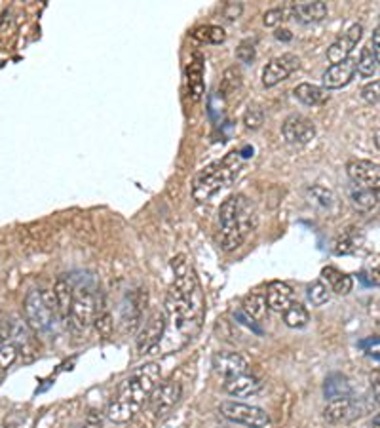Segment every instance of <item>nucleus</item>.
I'll use <instances>...</instances> for the list:
<instances>
[{
    "instance_id": "f257e3e1",
    "label": "nucleus",
    "mask_w": 380,
    "mask_h": 428,
    "mask_svg": "<svg viewBox=\"0 0 380 428\" xmlns=\"http://www.w3.org/2000/svg\"><path fill=\"white\" fill-rule=\"evenodd\" d=\"M171 268H173L175 280L165 297L168 327H165L164 339L158 345V348H164L165 352H170L173 348L177 350L185 347L188 341H192L202 327L205 312L204 293L187 255L173 257Z\"/></svg>"
},
{
    "instance_id": "f03ea898",
    "label": "nucleus",
    "mask_w": 380,
    "mask_h": 428,
    "mask_svg": "<svg viewBox=\"0 0 380 428\" xmlns=\"http://www.w3.org/2000/svg\"><path fill=\"white\" fill-rule=\"evenodd\" d=\"M160 365L150 362L141 367H137L122 384L118 392L111 399L107 407V417L116 424L130 422L133 417L141 411L154 388L160 384Z\"/></svg>"
},
{
    "instance_id": "7ed1b4c3",
    "label": "nucleus",
    "mask_w": 380,
    "mask_h": 428,
    "mask_svg": "<svg viewBox=\"0 0 380 428\" xmlns=\"http://www.w3.org/2000/svg\"><path fill=\"white\" fill-rule=\"evenodd\" d=\"M257 225L255 208L244 194H234L219 208V242L225 251L238 250Z\"/></svg>"
},
{
    "instance_id": "20e7f679",
    "label": "nucleus",
    "mask_w": 380,
    "mask_h": 428,
    "mask_svg": "<svg viewBox=\"0 0 380 428\" xmlns=\"http://www.w3.org/2000/svg\"><path fill=\"white\" fill-rule=\"evenodd\" d=\"M242 168V158L240 153H228L227 156L219 162L205 165L204 170L200 171L198 175L194 177L192 183V196L196 202L204 204L210 202L213 196L230 187Z\"/></svg>"
},
{
    "instance_id": "39448f33",
    "label": "nucleus",
    "mask_w": 380,
    "mask_h": 428,
    "mask_svg": "<svg viewBox=\"0 0 380 428\" xmlns=\"http://www.w3.org/2000/svg\"><path fill=\"white\" fill-rule=\"evenodd\" d=\"M25 322L34 335H48L61 322L57 301L51 290H31L23 301Z\"/></svg>"
},
{
    "instance_id": "423d86ee",
    "label": "nucleus",
    "mask_w": 380,
    "mask_h": 428,
    "mask_svg": "<svg viewBox=\"0 0 380 428\" xmlns=\"http://www.w3.org/2000/svg\"><path fill=\"white\" fill-rule=\"evenodd\" d=\"M97 310H99V299H97L96 291L88 285L74 287L73 307H71V316L67 322V327L73 331V335H86V331L96 322Z\"/></svg>"
},
{
    "instance_id": "0eeeda50",
    "label": "nucleus",
    "mask_w": 380,
    "mask_h": 428,
    "mask_svg": "<svg viewBox=\"0 0 380 428\" xmlns=\"http://www.w3.org/2000/svg\"><path fill=\"white\" fill-rule=\"evenodd\" d=\"M219 413L230 422L244 424L247 428H267L270 424V415L265 409L257 407V405L232 402V399L222 402L219 405Z\"/></svg>"
},
{
    "instance_id": "6e6552de",
    "label": "nucleus",
    "mask_w": 380,
    "mask_h": 428,
    "mask_svg": "<svg viewBox=\"0 0 380 428\" xmlns=\"http://www.w3.org/2000/svg\"><path fill=\"white\" fill-rule=\"evenodd\" d=\"M181 382L165 381L154 388V392L150 394V398H148V404H150V411H153L156 419H164V417L168 415V413H171V409L181 402Z\"/></svg>"
},
{
    "instance_id": "1a4fd4ad",
    "label": "nucleus",
    "mask_w": 380,
    "mask_h": 428,
    "mask_svg": "<svg viewBox=\"0 0 380 428\" xmlns=\"http://www.w3.org/2000/svg\"><path fill=\"white\" fill-rule=\"evenodd\" d=\"M165 327H168V318L165 312H156L145 322V325L137 335V350L141 354L153 352L158 348V345L164 339Z\"/></svg>"
},
{
    "instance_id": "9d476101",
    "label": "nucleus",
    "mask_w": 380,
    "mask_h": 428,
    "mask_svg": "<svg viewBox=\"0 0 380 428\" xmlns=\"http://www.w3.org/2000/svg\"><path fill=\"white\" fill-rule=\"evenodd\" d=\"M282 136L289 145H307L316 137V126L302 114H291L282 124Z\"/></svg>"
},
{
    "instance_id": "9b49d317",
    "label": "nucleus",
    "mask_w": 380,
    "mask_h": 428,
    "mask_svg": "<svg viewBox=\"0 0 380 428\" xmlns=\"http://www.w3.org/2000/svg\"><path fill=\"white\" fill-rule=\"evenodd\" d=\"M361 36H364V27H361L359 23L350 25V27L329 46V50H327V61H329L331 65H337V63L350 59V54H352L354 48L358 46Z\"/></svg>"
},
{
    "instance_id": "f8f14e48",
    "label": "nucleus",
    "mask_w": 380,
    "mask_h": 428,
    "mask_svg": "<svg viewBox=\"0 0 380 428\" xmlns=\"http://www.w3.org/2000/svg\"><path fill=\"white\" fill-rule=\"evenodd\" d=\"M297 68H299V57L293 56V54H284V56L276 57L262 68V86L274 88L279 82L289 78Z\"/></svg>"
},
{
    "instance_id": "ddd939ff",
    "label": "nucleus",
    "mask_w": 380,
    "mask_h": 428,
    "mask_svg": "<svg viewBox=\"0 0 380 428\" xmlns=\"http://www.w3.org/2000/svg\"><path fill=\"white\" fill-rule=\"evenodd\" d=\"M346 173L354 185L373 188V190H379L380 188V165L375 164V162H369V160H350L346 165Z\"/></svg>"
},
{
    "instance_id": "4468645a",
    "label": "nucleus",
    "mask_w": 380,
    "mask_h": 428,
    "mask_svg": "<svg viewBox=\"0 0 380 428\" xmlns=\"http://www.w3.org/2000/svg\"><path fill=\"white\" fill-rule=\"evenodd\" d=\"M364 415V409L356 404L352 396L348 398H339L327 402L324 409V419L331 424H341V422L354 421L356 417Z\"/></svg>"
},
{
    "instance_id": "2eb2a0df",
    "label": "nucleus",
    "mask_w": 380,
    "mask_h": 428,
    "mask_svg": "<svg viewBox=\"0 0 380 428\" xmlns=\"http://www.w3.org/2000/svg\"><path fill=\"white\" fill-rule=\"evenodd\" d=\"M213 370L222 375L225 379L234 375H242V373H250V362L242 356L240 352H232V350H221V352L213 354L211 358Z\"/></svg>"
},
{
    "instance_id": "dca6fc26",
    "label": "nucleus",
    "mask_w": 380,
    "mask_h": 428,
    "mask_svg": "<svg viewBox=\"0 0 380 428\" xmlns=\"http://www.w3.org/2000/svg\"><path fill=\"white\" fill-rule=\"evenodd\" d=\"M145 310H147V291L139 290L128 295V302L122 308V320L125 324V331L135 333L137 327L141 325Z\"/></svg>"
},
{
    "instance_id": "f3484780",
    "label": "nucleus",
    "mask_w": 380,
    "mask_h": 428,
    "mask_svg": "<svg viewBox=\"0 0 380 428\" xmlns=\"http://www.w3.org/2000/svg\"><path fill=\"white\" fill-rule=\"evenodd\" d=\"M222 388L230 396H234V398H250V396H255V394L261 392L262 382L261 379H257L251 373H242V375H234L225 379Z\"/></svg>"
},
{
    "instance_id": "a211bd4d",
    "label": "nucleus",
    "mask_w": 380,
    "mask_h": 428,
    "mask_svg": "<svg viewBox=\"0 0 380 428\" xmlns=\"http://www.w3.org/2000/svg\"><path fill=\"white\" fill-rule=\"evenodd\" d=\"M356 71V61L354 59H346V61L331 65L324 73V88L325 90H339L342 86H346L352 82Z\"/></svg>"
},
{
    "instance_id": "6ab92c4d",
    "label": "nucleus",
    "mask_w": 380,
    "mask_h": 428,
    "mask_svg": "<svg viewBox=\"0 0 380 428\" xmlns=\"http://www.w3.org/2000/svg\"><path fill=\"white\" fill-rule=\"evenodd\" d=\"M327 4L324 0H314V2H293L289 6V14L295 17L299 23H319L327 17Z\"/></svg>"
},
{
    "instance_id": "aec40b11",
    "label": "nucleus",
    "mask_w": 380,
    "mask_h": 428,
    "mask_svg": "<svg viewBox=\"0 0 380 428\" xmlns=\"http://www.w3.org/2000/svg\"><path fill=\"white\" fill-rule=\"evenodd\" d=\"M187 90L190 101L198 103L204 96V57L194 54L187 67Z\"/></svg>"
},
{
    "instance_id": "412c9836",
    "label": "nucleus",
    "mask_w": 380,
    "mask_h": 428,
    "mask_svg": "<svg viewBox=\"0 0 380 428\" xmlns=\"http://www.w3.org/2000/svg\"><path fill=\"white\" fill-rule=\"evenodd\" d=\"M267 302L270 310L284 314L293 302V290L285 282H272L268 285Z\"/></svg>"
},
{
    "instance_id": "4be33fe9",
    "label": "nucleus",
    "mask_w": 380,
    "mask_h": 428,
    "mask_svg": "<svg viewBox=\"0 0 380 428\" xmlns=\"http://www.w3.org/2000/svg\"><path fill=\"white\" fill-rule=\"evenodd\" d=\"M51 291H53V295H56L57 310H59V316H61V324L67 325L68 316H71V307H73L74 285L71 284L67 278H59Z\"/></svg>"
},
{
    "instance_id": "5701e85b",
    "label": "nucleus",
    "mask_w": 380,
    "mask_h": 428,
    "mask_svg": "<svg viewBox=\"0 0 380 428\" xmlns=\"http://www.w3.org/2000/svg\"><path fill=\"white\" fill-rule=\"evenodd\" d=\"M348 194H350L354 208L358 211H364V213H371V211H375L380 205L379 194L373 188L359 187V185H354L352 183L350 188H348Z\"/></svg>"
},
{
    "instance_id": "b1692460",
    "label": "nucleus",
    "mask_w": 380,
    "mask_h": 428,
    "mask_svg": "<svg viewBox=\"0 0 380 428\" xmlns=\"http://www.w3.org/2000/svg\"><path fill=\"white\" fill-rule=\"evenodd\" d=\"M295 97L302 105H307V107H314V105H319V103H324L327 99V90L322 88V86L310 84V82H302L293 90Z\"/></svg>"
},
{
    "instance_id": "393cba45",
    "label": "nucleus",
    "mask_w": 380,
    "mask_h": 428,
    "mask_svg": "<svg viewBox=\"0 0 380 428\" xmlns=\"http://www.w3.org/2000/svg\"><path fill=\"white\" fill-rule=\"evenodd\" d=\"M322 276L331 287V291H335L339 295H348L354 287V280L348 274H342L341 270H337L333 267H325L322 270Z\"/></svg>"
},
{
    "instance_id": "a878e982",
    "label": "nucleus",
    "mask_w": 380,
    "mask_h": 428,
    "mask_svg": "<svg viewBox=\"0 0 380 428\" xmlns=\"http://www.w3.org/2000/svg\"><path fill=\"white\" fill-rule=\"evenodd\" d=\"M242 310H244L245 316H250L251 320L261 322V320L267 318L268 310H270L267 302V295H262V293H250V295L244 299Z\"/></svg>"
},
{
    "instance_id": "bb28decb",
    "label": "nucleus",
    "mask_w": 380,
    "mask_h": 428,
    "mask_svg": "<svg viewBox=\"0 0 380 428\" xmlns=\"http://www.w3.org/2000/svg\"><path fill=\"white\" fill-rule=\"evenodd\" d=\"M284 322L291 330H302L310 322V312H308V308L304 305L293 301L291 307L284 312Z\"/></svg>"
},
{
    "instance_id": "cd10ccee",
    "label": "nucleus",
    "mask_w": 380,
    "mask_h": 428,
    "mask_svg": "<svg viewBox=\"0 0 380 428\" xmlns=\"http://www.w3.org/2000/svg\"><path fill=\"white\" fill-rule=\"evenodd\" d=\"M324 392L327 402H331V399H339V398H348V396H350V384H348L346 377L331 375L329 379L325 381Z\"/></svg>"
},
{
    "instance_id": "c85d7f7f",
    "label": "nucleus",
    "mask_w": 380,
    "mask_h": 428,
    "mask_svg": "<svg viewBox=\"0 0 380 428\" xmlns=\"http://www.w3.org/2000/svg\"><path fill=\"white\" fill-rule=\"evenodd\" d=\"M361 244V234L356 228H348L335 240V253L337 255H346L356 251Z\"/></svg>"
},
{
    "instance_id": "c756f323",
    "label": "nucleus",
    "mask_w": 380,
    "mask_h": 428,
    "mask_svg": "<svg viewBox=\"0 0 380 428\" xmlns=\"http://www.w3.org/2000/svg\"><path fill=\"white\" fill-rule=\"evenodd\" d=\"M192 36L200 42H207V44H222L227 40V33L225 29L219 25H205V27H198L192 33Z\"/></svg>"
},
{
    "instance_id": "7c9ffc66",
    "label": "nucleus",
    "mask_w": 380,
    "mask_h": 428,
    "mask_svg": "<svg viewBox=\"0 0 380 428\" xmlns=\"http://www.w3.org/2000/svg\"><path fill=\"white\" fill-rule=\"evenodd\" d=\"M379 65L380 63L376 61L375 54H373L369 46H367V48H364L361 54H359V59L356 61V71H358L361 76H365V78H369V76H373V74L379 71Z\"/></svg>"
},
{
    "instance_id": "2f4dec72",
    "label": "nucleus",
    "mask_w": 380,
    "mask_h": 428,
    "mask_svg": "<svg viewBox=\"0 0 380 428\" xmlns=\"http://www.w3.org/2000/svg\"><path fill=\"white\" fill-rule=\"evenodd\" d=\"M331 299V287L325 282L318 280L314 284L308 285V301L312 302L314 307H322Z\"/></svg>"
},
{
    "instance_id": "473e14b6",
    "label": "nucleus",
    "mask_w": 380,
    "mask_h": 428,
    "mask_svg": "<svg viewBox=\"0 0 380 428\" xmlns=\"http://www.w3.org/2000/svg\"><path fill=\"white\" fill-rule=\"evenodd\" d=\"M17 356H19V348L16 347V342H0V371L10 370L11 365L16 364Z\"/></svg>"
},
{
    "instance_id": "72a5a7b5",
    "label": "nucleus",
    "mask_w": 380,
    "mask_h": 428,
    "mask_svg": "<svg viewBox=\"0 0 380 428\" xmlns=\"http://www.w3.org/2000/svg\"><path fill=\"white\" fill-rule=\"evenodd\" d=\"M240 84H242V73H240L238 68H227L225 74H222L221 80V91L225 96H230L234 91L238 90Z\"/></svg>"
},
{
    "instance_id": "f704fd0d",
    "label": "nucleus",
    "mask_w": 380,
    "mask_h": 428,
    "mask_svg": "<svg viewBox=\"0 0 380 428\" xmlns=\"http://www.w3.org/2000/svg\"><path fill=\"white\" fill-rule=\"evenodd\" d=\"M93 325H96V330H97V333H99V337H111L114 324H113V316H111V312H108L107 308L99 307Z\"/></svg>"
},
{
    "instance_id": "c9c22d12",
    "label": "nucleus",
    "mask_w": 380,
    "mask_h": 428,
    "mask_svg": "<svg viewBox=\"0 0 380 428\" xmlns=\"http://www.w3.org/2000/svg\"><path fill=\"white\" fill-rule=\"evenodd\" d=\"M265 122V113H262L261 107H257V105H250V107L245 108L244 113V124L247 130H259Z\"/></svg>"
},
{
    "instance_id": "e433bc0d",
    "label": "nucleus",
    "mask_w": 380,
    "mask_h": 428,
    "mask_svg": "<svg viewBox=\"0 0 380 428\" xmlns=\"http://www.w3.org/2000/svg\"><path fill=\"white\" fill-rule=\"evenodd\" d=\"M308 194H310L314 198V202L322 205V208H329V205L333 204V200H335V196H333V193H331L329 188L322 187V185H314V187L308 188Z\"/></svg>"
},
{
    "instance_id": "4c0bfd02",
    "label": "nucleus",
    "mask_w": 380,
    "mask_h": 428,
    "mask_svg": "<svg viewBox=\"0 0 380 428\" xmlns=\"http://www.w3.org/2000/svg\"><path fill=\"white\" fill-rule=\"evenodd\" d=\"M287 14H289V8H270L262 16V23L267 27H278V25H282L287 19Z\"/></svg>"
},
{
    "instance_id": "58836bf2",
    "label": "nucleus",
    "mask_w": 380,
    "mask_h": 428,
    "mask_svg": "<svg viewBox=\"0 0 380 428\" xmlns=\"http://www.w3.org/2000/svg\"><path fill=\"white\" fill-rule=\"evenodd\" d=\"M361 99L369 105H375L380 101V80H373L361 88Z\"/></svg>"
},
{
    "instance_id": "ea45409f",
    "label": "nucleus",
    "mask_w": 380,
    "mask_h": 428,
    "mask_svg": "<svg viewBox=\"0 0 380 428\" xmlns=\"http://www.w3.org/2000/svg\"><path fill=\"white\" fill-rule=\"evenodd\" d=\"M255 56H257L255 44H253L251 40H245V42H242V44L238 46V50H236V57H238L242 63H253Z\"/></svg>"
},
{
    "instance_id": "a19ab883",
    "label": "nucleus",
    "mask_w": 380,
    "mask_h": 428,
    "mask_svg": "<svg viewBox=\"0 0 380 428\" xmlns=\"http://www.w3.org/2000/svg\"><path fill=\"white\" fill-rule=\"evenodd\" d=\"M242 11H244V6L240 2H227V6H225V17L228 21H236L242 16Z\"/></svg>"
},
{
    "instance_id": "79ce46f5",
    "label": "nucleus",
    "mask_w": 380,
    "mask_h": 428,
    "mask_svg": "<svg viewBox=\"0 0 380 428\" xmlns=\"http://www.w3.org/2000/svg\"><path fill=\"white\" fill-rule=\"evenodd\" d=\"M11 322L6 314H0V342L11 341Z\"/></svg>"
},
{
    "instance_id": "37998d69",
    "label": "nucleus",
    "mask_w": 380,
    "mask_h": 428,
    "mask_svg": "<svg viewBox=\"0 0 380 428\" xmlns=\"http://www.w3.org/2000/svg\"><path fill=\"white\" fill-rule=\"evenodd\" d=\"M82 428H103L101 413H97V411H90V413L86 415Z\"/></svg>"
},
{
    "instance_id": "c03bdc74",
    "label": "nucleus",
    "mask_w": 380,
    "mask_h": 428,
    "mask_svg": "<svg viewBox=\"0 0 380 428\" xmlns=\"http://www.w3.org/2000/svg\"><path fill=\"white\" fill-rule=\"evenodd\" d=\"M371 51L375 54L376 61L380 63V29H375V33L371 36Z\"/></svg>"
},
{
    "instance_id": "a18cd8bd",
    "label": "nucleus",
    "mask_w": 380,
    "mask_h": 428,
    "mask_svg": "<svg viewBox=\"0 0 380 428\" xmlns=\"http://www.w3.org/2000/svg\"><path fill=\"white\" fill-rule=\"evenodd\" d=\"M274 36L278 40H284V42H289V40L293 39V34H291L287 29H278V31L274 33Z\"/></svg>"
},
{
    "instance_id": "49530a36",
    "label": "nucleus",
    "mask_w": 380,
    "mask_h": 428,
    "mask_svg": "<svg viewBox=\"0 0 380 428\" xmlns=\"http://www.w3.org/2000/svg\"><path fill=\"white\" fill-rule=\"evenodd\" d=\"M373 392H375L376 402H379V404H380V375L376 377L375 382H373Z\"/></svg>"
},
{
    "instance_id": "de8ad7c7",
    "label": "nucleus",
    "mask_w": 380,
    "mask_h": 428,
    "mask_svg": "<svg viewBox=\"0 0 380 428\" xmlns=\"http://www.w3.org/2000/svg\"><path fill=\"white\" fill-rule=\"evenodd\" d=\"M371 428H380V411L373 417V421H371Z\"/></svg>"
},
{
    "instance_id": "09e8293b",
    "label": "nucleus",
    "mask_w": 380,
    "mask_h": 428,
    "mask_svg": "<svg viewBox=\"0 0 380 428\" xmlns=\"http://www.w3.org/2000/svg\"><path fill=\"white\" fill-rule=\"evenodd\" d=\"M373 282L380 285V265L375 268V270H373Z\"/></svg>"
},
{
    "instance_id": "8fccbe9b",
    "label": "nucleus",
    "mask_w": 380,
    "mask_h": 428,
    "mask_svg": "<svg viewBox=\"0 0 380 428\" xmlns=\"http://www.w3.org/2000/svg\"><path fill=\"white\" fill-rule=\"evenodd\" d=\"M375 145H376V148L380 151V128L375 131Z\"/></svg>"
},
{
    "instance_id": "3c124183",
    "label": "nucleus",
    "mask_w": 380,
    "mask_h": 428,
    "mask_svg": "<svg viewBox=\"0 0 380 428\" xmlns=\"http://www.w3.org/2000/svg\"><path fill=\"white\" fill-rule=\"evenodd\" d=\"M0 428H16V427H14V424H10V422H2V424H0Z\"/></svg>"
},
{
    "instance_id": "603ef678",
    "label": "nucleus",
    "mask_w": 380,
    "mask_h": 428,
    "mask_svg": "<svg viewBox=\"0 0 380 428\" xmlns=\"http://www.w3.org/2000/svg\"><path fill=\"white\" fill-rule=\"evenodd\" d=\"M379 29H380V23H379Z\"/></svg>"
}]
</instances>
